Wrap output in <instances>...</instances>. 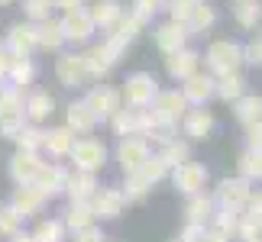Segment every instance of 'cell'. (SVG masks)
Listing matches in <instances>:
<instances>
[{
  "label": "cell",
  "instance_id": "6da1fadb",
  "mask_svg": "<svg viewBox=\"0 0 262 242\" xmlns=\"http://www.w3.org/2000/svg\"><path fill=\"white\" fill-rule=\"evenodd\" d=\"M165 175H168V165L159 155H149L136 171H129V175H126V184L120 187V190H123V197H126V204H129V200H143Z\"/></svg>",
  "mask_w": 262,
  "mask_h": 242
},
{
  "label": "cell",
  "instance_id": "bcb514c9",
  "mask_svg": "<svg viewBox=\"0 0 262 242\" xmlns=\"http://www.w3.org/2000/svg\"><path fill=\"white\" fill-rule=\"evenodd\" d=\"M162 7H165V0H133V13H136L139 19H146V23H149V19H152Z\"/></svg>",
  "mask_w": 262,
  "mask_h": 242
},
{
  "label": "cell",
  "instance_id": "ab89813d",
  "mask_svg": "<svg viewBox=\"0 0 262 242\" xmlns=\"http://www.w3.org/2000/svg\"><path fill=\"white\" fill-rule=\"evenodd\" d=\"M42 133L46 129H39V126H23L13 136V142L16 149H26V152H42Z\"/></svg>",
  "mask_w": 262,
  "mask_h": 242
},
{
  "label": "cell",
  "instance_id": "d6986e66",
  "mask_svg": "<svg viewBox=\"0 0 262 242\" xmlns=\"http://www.w3.org/2000/svg\"><path fill=\"white\" fill-rule=\"evenodd\" d=\"M165 71H168V78L172 81H185V78H191L194 71H201V55L194 52V49H178V52H172V55H165Z\"/></svg>",
  "mask_w": 262,
  "mask_h": 242
},
{
  "label": "cell",
  "instance_id": "cb8c5ba5",
  "mask_svg": "<svg viewBox=\"0 0 262 242\" xmlns=\"http://www.w3.org/2000/svg\"><path fill=\"white\" fill-rule=\"evenodd\" d=\"M36 45L42 49V52H62L65 45V33H62V23L58 19H39L36 23Z\"/></svg>",
  "mask_w": 262,
  "mask_h": 242
},
{
  "label": "cell",
  "instance_id": "680465c9",
  "mask_svg": "<svg viewBox=\"0 0 262 242\" xmlns=\"http://www.w3.org/2000/svg\"><path fill=\"white\" fill-rule=\"evenodd\" d=\"M256 242H262V236H259V239H256Z\"/></svg>",
  "mask_w": 262,
  "mask_h": 242
},
{
  "label": "cell",
  "instance_id": "ee69618b",
  "mask_svg": "<svg viewBox=\"0 0 262 242\" xmlns=\"http://www.w3.org/2000/svg\"><path fill=\"white\" fill-rule=\"evenodd\" d=\"M55 10V0H23V13L29 16V23H39V19H49Z\"/></svg>",
  "mask_w": 262,
  "mask_h": 242
},
{
  "label": "cell",
  "instance_id": "2e32d148",
  "mask_svg": "<svg viewBox=\"0 0 262 242\" xmlns=\"http://www.w3.org/2000/svg\"><path fill=\"white\" fill-rule=\"evenodd\" d=\"M46 204H49V197H46L39 187H33V184H19L16 194H13V200H10V207H13L23 220L39 216V213L46 210Z\"/></svg>",
  "mask_w": 262,
  "mask_h": 242
},
{
  "label": "cell",
  "instance_id": "7c38bea8",
  "mask_svg": "<svg viewBox=\"0 0 262 242\" xmlns=\"http://www.w3.org/2000/svg\"><path fill=\"white\" fill-rule=\"evenodd\" d=\"M55 78L62 87H84L88 84V68H84V58L75 55V52H65L55 58Z\"/></svg>",
  "mask_w": 262,
  "mask_h": 242
},
{
  "label": "cell",
  "instance_id": "8fae6325",
  "mask_svg": "<svg viewBox=\"0 0 262 242\" xmlns=\"http://www.w3.org/2000/svg\"><path fill=\"white\" fill-rule=\"evenodd\" d=\"M88 204L94 210V220H117L126 207V197H123L120 187H97Z\"/></svg>",
  "mask_w": 262,
  "mask_h": 242
},
{
  "label": "cell",
  "instance_id": "9f6ffc18",
  "mask_svg": "<svg viewBox=\"0 0 262 242\" xmlns=\"http://www.w3.org/2000/svg\"><path fill=\"white\" fill-rule=\"evenodd\" d=\"M0 4H13V0H0Z\"/></svg>",
  "mask_w": 262,
  "mask_h": 242
},
{
  "label": "cell",
  "instance_id": "e0dca14e",
  "mask_svg": "<svg viewBox=\"0 0 262 242\" xmlns=\"http://www.w3.org/2000/svg\"><path fill=\"white\" fill-rule=\"evenodd\" d=\"M42 165H46V161H42V155H39V152L16 149V155L10 158V178H13L16 184H33Z\"/></svg>",
  "mask_w": 262,
  "mask_h": 242
},
{
  "label": "cell",
  "instance_id": "9c48e42d",
  "mask_svg": "<svg viewBox=\"0 0 262 242\" xmlns=\"http://www.w3.org/2000/svg\"><path fill=\"white\" fill-rule=\"evenodd\" d=\"M58 23H62L65 42H88V39L97 33V26H94V19H91L88 7H75V10H65V16L58 19Z\"/></svg>",
  "mask_w": 262,
  "mask_h": 242
},
{
  "label": "cell",
  "instance_id": "d590c367",
  "mask_svg": "<svg viewBox=\"0 0 262 242\" xmlns=\"http://www.w3.org/2000/svg\"><path fill=\"white\" fill-rule=\"evenodd\" d=\"M207 226H214L217 233H224V236L233 239L236 236V226H239V210H233V207H217Z\"/></svg>",
  "mask_w": 262,
  "mask_h": 242
},
{
  "label": "cell",
  "instance_id": "11a10c76",
  "mask_svg": "<svg viewBox=\"0 0 262 242\" xmlns=\"http://www.w3.org/2000/svg\"><path fill=\"white\" fill-rule=\"evenodd\" d=\"M0 94H4V81H0Z\"/></svg>",
  "mask_w": 262,
  "mask_h": 242
},
{
  "label": "cell",
  "instance_id": "6f0895ef",
  "mask_svg": "<svg viewBox=\"0 0 262 242\" xmlns=\"http://www.w3.org/2000/svg\"><path fill=\"white\" fill-rule=\"evenodd\" d=\"M172 242H185V239H172Z\"/></svg>",
  "mask_w": 262,
  "mask_h": 242
},
{
  "label": "cell",
  "instance_id": "816d5d0a",
  "mask_svg": "<svg viewBox=\"0 0 262 242\" xmlns=\"http://www.w3.org/2000/svg\"><path fill=\"white\" fill-rule=\"evenodd\" d=\"M201 242H230V236H224V233H217L214 226H207V229H204V236H201Z\"/></svg>",
  "mask_w": 262,
  "mask_h": 242
},
{
  "label": "cell",
  "instance_id": "30bf717a",
  "mask_svg": "<svg viewBox=\"0 0 262 242\" xmlns=\"http://www.w3.org/2000/svg\"><path fill=\"white\" fill-rule=\"evenodd\" d=\"M253 194V181H246V178H224L217 184V190H214V204L217 207H233V210H239L246 204V197Z\"/></svg>",
  "mask_w": 262,
  "mask_h": 242
},
{
  "label": "cell",
  "instance_id": "8992f818",
  "mask_svg": "<svg viewBox=\"0 0 262 242\" xmlns=\"http://www.w3.org/2000/svg\"><path fill=\"white\" fill-rule=\"evenodd\" d=\"M68 158L75 161V168H81V171H97L107 165V149H104V142H97V139H91V136H84V139H75V146L68 149Z\"/></svg>",
  "mask_w": 262,
  "mask_h": 242
},
{
  "label": "cell",
  "instance_id": "1f68e13d",
  "mask_svg": "<svg viewBox=\"0 0 262 242\" xmlns=\"http://www.w3.org/2000/svg\"><path fill=\"white\" fill-rule=\"evenodd\" d=\"M233 116L236 123H256V119H262V97L259 94H243L239 100H233Z\"/></svg>",
  "mask_w": 262,
  "mask_h": 242
},
{
  "label": "cell",
  "instance_id": "7402d4cb",
  "mask_svg": "<svg viewBox=\"0 0 262 242\" xmlns=\"http://www.w3.org/2000/svg\"><path fill=\"white\" fill-rule=\"evenodd\" d=\"M188 29H185V23H175V19H168V23H162L156 29V45H159V52L162 55H172V52H178V49H185V42H188Z\"/></svg>",
  "mask_w": 262,
  "mask_h": 242
},
{
  "label": "cell",
  "instance_id": "f5cc1de1",
  "mask_svg": "<svg viewBox=\"0 0 262 242\" xmlns=\"http://www.w3.org/2000/svg\"><path fill=\"white\" fill-rule=\"evenodd\" d=\"M88 0H55V7L58 10H75V7H84Z\"/></svg>",
  "mask_w": 262,
  "mask_h": 242
},
{
  "label": "cell",
  "instance_id": "60d3db41",
  "mask_svg": "<svg viewBox=\"0 0 262 242\" xmlns=\"http://www.w3.org/2000/svg\"><path fill=\"white\" fill-rule=\"evenodd\" d=\"M33 239L36 242H62L65 239V223L62 220H42V223L33 229Z\"/></svg>",
  "mask_w": 262,
  "mask_h": 242
},
{
  "label": "cell",
  "instance_id": "f35d334b",
  "mask_svg": "<svg viewBox=\"0 0 262 242\" xmlns=\"http://www.w3.org/2000/svg\"><path fill=\"white\" fill-rule=\"evenodd\" d=\"M236 168H239V178H246V181H262V152H259V149H246V152L239 155Z\"/></svg>",
  "mask_w": 262,
  "mask_h": 242
},
{
  "label": "cell",
  "instance_id": "83f0119b",
  "mask_svg": "<svg viewBox=\"0 0 262 242\" xmlns=\"http://www.w3.org/2000/svg\"><path fill=\"white\" fill-rule=\"evenodd\" d=\"M246 94V78L239 71H230V75H220L214 78V97H220L224 104H233Z\"/></svg>",
  "mask_w": 262,
  "mask_h": 242
},
{
  "label": "cell",
  "instance_id": "db71d44e",
  "mask_svg": "<svg viewBox=\"0 0 262 242\" xmlns=\"http://www.w3.org/2000/svg\"><path fill=\"white\" fill-rule=\"evenodd\" d=\"M10 242H36V239H33V233H29V236H26V233H23V229H19V233H13V236H10Z\"/></svg>",
  "mask_w": 262,
  "mask_h": 242
},
{
  "label": "cell",
  "instance_id": "f1b7e54d",
  "mask_svg": "<svg viewBox=\"0 0 262 242\" xmlns=\"http://www.w3.org/2000/svg\"><path fill=\"white\" fill-rule=\"evenodd\" d=\"M88 13L94 19V26L107 33V29H114V23L120 19V13H123V4H120V0H94V4L88 7Z\"/></svg>",
  "mask_w": 262,
  "mask_h": 242
},
{
  "label": "cell",
  "instance_id": "7bdbcfd3",
  "mask_svg": "<svg viewBox=\"0 0 262 242\" xmlns=\"http://www.w3.org/2000/svg\"><path fill=\"white\" fill-rule=\"evenodd\" d=\"M19 229H23V216H19L10 204H7V207H0V236L10 239L13 233H19Z\"/></svg>",
  "mask_w": 262,
  "mask_h": 242
},
{
  "label": "cell",
  "instance_id": "7dc6e473",
  "mask_svg": "<svg viewBox=\"0 0 262 242\" xmlns=\"http://www.w3.org/2000/svg\"><path fill=\"white\" fill-rule=\"evenodd\" d=\"M243 62L259 65V68H262V33H259L249 45H243Z\"/></svg>",
  "mask_w": 262,
  "mask_h": 242
},
{
  "label": "cell",
  "instance_id": "4316f807",
  "mask_svg": "<svg viewBox=\"0 0 262 242\" xmlns=\"http://www.w3.org/2000/svg\"><path fill=\"white\" fill-rule=\"evenodd\" d=\"M214 197L204 194V190H198V194H188V207H185V216H188V223H201V226H207L210 223V216H214Z\"/></svg>",
  "mask_w": 262,
  "mask_h": 242
},
{
  "label": "cell",
  "instance_id": "4dcf8cb0",
  "mask_svg": "<svg viewBox=\"0 0 262 242\" xmlns=\"http://www.w3.org/2000/svg\"><path fill=\"white\" fill-rule=\"evenodd\" d=\"M55 113V97L49 94V90H33V94H26V116L36 119V123H42Z\"/></svg>",
  "mask_w": 262,
  "mask_h": 242
},
{
  "label": "cell",
  "instance_id": "5b68a950",
  "mask_svg": "<svg viewBox=\"0 0 262 242\" xmlns=\"http://www.w3.org/2000/svg\"><path fill=\"white\" fill-rule=\"evenodd\" d=\"M159 94V81L149 71H136L123 81V90H120V100L126 107H149Z\"/></svg>",
  "mask_w": 262,
  "mask_h": 242
},
{
  "label": "cell",
  "instance_id": "d4e9b609",
  "mask_svg": "<svg viewBox=\"0 0 262 242\" xmlns=\"http://www.w3.org/2000/svg\"><path fill=\"white\" fill-rule=\"evenodd\" d=\"M97 187H100L97 175H94V171H81V168H75L72 175H68V181H65V194L72 200H91Z\"/></svg>",
  "mask_w": 262,
  "mask_h": 242
},
{
  "label": "cell",
  "instance_id": "836d02e7",
  "mask_svg": "<svg viewBox=\"0 0 262 242\" xmlns=\"http://www.w3.org/2000/svg\"><path fill=\"white\" fill-rule=\"evenodd\" d=\"M214 23H217V13H214V7H207L204 0H198V4H194V10H191V16L185 19V29H188L191 36H194V33H207V29L214 26Z\"/></svg>",
  "mask_w": 262,
  "mask_h": 242
},
{
  "label": "cell",
  "instance_id": "74e56055",
  "mask_svg": "<svg viewBox=\"0 0 262 242\" xmlns=\"http://www.w3.org/2000/svg\"><path fill=\"white\" fill-rule=\"evenodd\" d=\"M159 158H162L168 168H175V165H181V161H188V158H191V149H188L185 139L172 136L168 142H162V152H159Z\"/></svg>",
  "mask_w": 262,
  "mask_h": 242
},
{
  "label": "cell",
  "instance_id": "5bb4252c",
  "mask_svg": "<svg viewBox=\"0 0 262 242\" xmlns=\"http://www.w3.org/2000/svg\"><path fill=\"white\" fill-rule=\"evenodd\" d=\"M172 184L181 194H198V190L207 187V168L198 165V161H181L172 168Z\"/></svg>",
  "mask_w": 262,
  "mask_h": 242
},
{
  "label": "cell",
  "instance_id": "c3c4849f",
  "mask_svg": "<svg viewBox=\"0 0 262 242\" xmlns=\"http://www.w3.org/2000/svg\"><path fill=\"white\" fill-rule=\"evenodd\" d=\"M246 149H259L262 152V119L246 126Z\"/></svg>",
  "mask_w": 262,
  "mask_h": 242
},
{
  "label": "cell",
  "instance_id": "603a6c76",
  "mask_svg": "<svg viewBox=\"0 0 262 242\" xmlns=\"http://www.w3.org/2000/svg\"><path fill=\"white\" fill-rule=\"evenodd\" d=\"M65 181H68V171L62 165H46L39 168V175L33 181V187H39L46 197H58V194H65Z\"/></svg>",
  "mask_w": 262,
  "mask_h": 242
},
{
  "label": "cell",
  "instance_id": "681fc988",
  "mask_svg": "<svg viewBox=\"0 0 262 242\" xmlns=\"http://www.w3.org/2000/svg\"><path fill=\"white\" fill-rule=\"evenodd\" d=\"M72 242H104V233L91 223V226H84V229H75V239Z\"/></svg>",
  "mask_w": 262,
  "mask_h": 242
},
{
  "label": "cell",
  "instance_id": "9a60e30c",
  "mask_svg": "<svg viewBox=\"0 0 262 242\" xmlns=\"http://www.w3.org/2000/svg\"><path fill=\"white\" fill-rule=\"evenodd\" d=\"M84 104L91 107V113L97 116V123H104V119H110L120 107H123V100H120V90L107 87V84H97V87L84 97Z\"/></svg>",
  "mask_w": 262,
  "mask_h": 242
},
{
  "label": "cell",
  "instance_id": "f546056e",
  "mask_svg": "<svg viewBox=\"0 0 262 242\" xmlns=\"http://www.w3.org/2000/svg\"><path fill=\"white\" fill-rule=\"evenodd\" d=\"M65 126L75 129V133H91V129L97 126V116L91 113V107L84 100H75V104H68V110H65Z\"/></svg>",
  "mask_w": 262,
  "mask_h": 242
},
{
  "label": "cell",
  "instance_id": "484cf974",
  "mask_svg": "<svg viewBox=\"0 0 262 242\" xmlns=\"http://www.w3.org/2000/svg\"><path fill=\"white\" fill-rule=\"evenodd\" d=\"M75 129L68 126H55L49 129V133H42V152H49L52 158H68V149L75 146Z\"/></svg>",
  "mask_w": 262,
  "mask_h": 242
},
{
  "label": "cell",
  "instance_id": "44dd1931",
  "mask_svg": "<svg viewBox=\"0 0 262 242\" xmlns=\"http://www.w3.org/2000/svg\"><path fill=\"white\" fill-rule=\"evenodd\" d=\"M181 129H185L188 139H207L214 133V113L207 107H194V110H185V116L178 119Z\"/></svg>",
  "mask_w": 262,
  "mask_h": 242
},
{
  "label": "cell",
  "instance_id": "3957f363",
  "mask_svg": "<svg viewBox=\"0 0 262 242\" xmlns=\"http://www.w3.org/2000/svg\"><path fill=\"white\" fill-rule=\"evenodd\" d=\"M239 65H243V45L233 42V39H217V42H210L207 55H204V68L207 75H230V71H239Z\"/></svg>",
  "mask_w": 262,
  "mask_h": 242
},
{
  "label": "cell",
  "instance_id": "ffe728a7",
  "mask_svg": "<svg viewBox=\"0 0 262 242\" xmlns=\"http://www.w3.org/2000/svg\"><path fill=\"white\" fill-rule=\"evenodd\" d=\"M4 45H7L10 55H33L36 49H39L36 45V23H16V26H10Z\"/></svg>",
  "mask_w": 262,
  "mask_h": 242
},
{
  "label": "cell",
  "instance_id": "7a4b0ae2",
  "mask_svg": "<svg viewBox=\"0 0 262 242\" xmlns=\"http://www.w3.org/2000/svg\"><path fill=\"white\" fill-rule=\"evenodd\" d=\"M23 126H26V94H23V87L4 84V94H0V133L7 139H13Z\"/></svg>",
  "mask_w": 262,
  "mask_h": 242
},
{
  "label": "cell",
  "instance_id": "ac0fdd59",
  "mask_svg": "<svg viewBox=\"0 0 262 242\" xmlns=\"http://www.w3.org/2000/svg\"><path fill=\"white\" fill-rule=\"evenodd\" d=\"M181 94H185L188 107H207V100H214V75L194 71L191 78H185V87H181Z\"/></svg>",
  "mask_w": 262,
  "mask_h": 242
},
{
  "label": "cell",
  "instance_id": "f907efd6",
  "mask_svg": "<svg viewBox=\"0 0 262 242\" xmlns=\"http://www.w3.org/2000/svg\"><path fill=\"white\" fill-rule=\"evenodd\" d=\"M10 62H13V55H10V52H7V45L0 42V81L7 78V68H10Z\"/></svg>",
  "mask_w": 262,
  "mask_h": 242
},
{
  "label": "cell",
  "instance_id": "b9f144b4",
  "mask_svg": "<svg viewBox=\"0 0 262 242\" xmlns=\"http://www.w3.org/2000/svg\"><path fill=\"white\" fill-rule=\"evenodd\" d=\"M239 220H246V223H253L262 229V190H256V194L246 197V204L239 207Z\"/></svg>",
  "mask_w": 262,
  "mask_h": 242
},
{
  "label": "cell",
  "instance_id": "f6af8a7d",
  "mask_svg": "<svg viewBox=\"0 0 262 242\" xmlns=\"http://www.w3.org/2000/svg\"><path fill=\"white\" fill-rule=\"evenodd\" d=\"M198 0H165V10H168V16L175 19V23H185V19L191 16V10H194Z\"/></svg>",
  "mask_w": 262,
  "mask_h": 242
},
{
  "label": "cell",
  "instance_id": "d6a6232c",
  "mask_svg": "<svg viewBox=\"0 0 262 242\" xmlns=\"http://www.w3.org/2000/svg\"><path fill=\"white\" fill-rule=\"evenodd\" d=\"M33 78H36V65L29 62V55H13V62H10V68H7L10 84L26 90V84H33Z\"/></svg>",
  "mask_w": 262,
  "mask_h": 242
},
{
  "label": "cell",
  "instance_id": "8d00e7d4",
  "mask_svg": "<svg viewBox=\"0 0 262 242\" xmlns=\"http://www.w3.org/2000/svg\"><path fill=\"white\" fill-rule=\"evenodd\" d=\"M91 223H94V210H91V204L88 200H72V207H68V213H65V226L75 233V229H84Z\"/></svg>",
  "mask_w": 262,
  "mask_h": 242
},
{
  "label": "cell",
  "instance_id": "52a82bcc",
  "mask_svg": "<svg viewBox=\"0 0 262 242\" xmlns=\"http://www.w3.org/2000/svg\"><path fill=\"white\" fill-rule=\"evenodd\" d=\"M143 29H146V19H139L133 10H129V13L123 10V13H120V19L114 23V29H107V42L114 45L120 55H123L126 49L139 39V33H143Z\"/></svg>",
  "mask_w": 262,
  "mask_h": 242
},
{
  "label": "cell",
  "instance_id": "ba28073f",
  "mask_svg": "<svg viewBox=\"0 0 262 242\" xmlns=\"http://www.w3.org/2000/svg\"><path fill=\"white\" fill-rule=\"evenodd\" d=\"M81 58H84L88 78H91V81H100V78H107L110 71H114V65L120 62V52H117V49L104 39V42L91 45L88 52H81Z\"/></svg>",
  "mask_w": 262,
  "mask_h": 242
},
{
  "label": "cell",
  "instance_id": "e575fe53",
  "mask_svg": "<svg viewBox=\"0 0 262 242\" xmlns=\"http://www.w3.org/2000/svg\"><path fill=\"white\" fill-rule=\"evenodd\" d=\"M233 16L243 29H256L262 23V0H236Z\"/></svg>",
  "mask_w": 262,
  "mask_h": 242
},
{
  "label": "cell",
  "instance_id": "277c9868",
  "mask_svg": "<svg viewBox=\"0 0 262 242\" xmlns=\"http://www.w3.org/2000/svg\"><path fill=\"white\" fill-rule=\"evenodd\" d=\"M110 126H114V133L123 139V136H143L149 139L152 136V113H149V107H120L114 116H110Z\"/></svg>",
  "mask_w": 262,
  "mask_h": 242
},
{
  "label": "cell",
  "instance_id": "4fadbf2b",
  "mask_svg": "<svg viewBox=\"0 0 262 242\" xmlns=\"http://www.w3.org/2000/svg\"><path fill=\"white\" fill-rule=\"evenodd\" d=\"M149 155H152L149 152V139H143V136H123L120 146H117V161H120V168H123V175L136 171Z\"/></svg>",
  "mask_w": 262,
  "mask_h": 242
}]
</instances>
